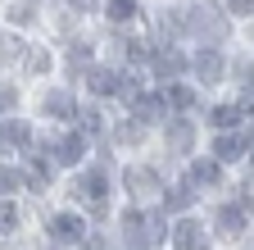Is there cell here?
<instances>
[{
  "instance_id": "26",
  "label": "cell",
  "mask_w": 254,
  "mask_h": 250,
  "mask_svg": "<svg viewBox=\"0 0 254 250\" xmlns=\"http://www.w3.org/2000/svg\"><path fill=\"white\" fill-rule=\"evenodd\" d=\"M9 18H18V23H27V18H32V5H18V9H9Z\"/></svg>"
},
{
  "instance_id": "2",
  "label": "cell",
  "mask_w": 254,
  "mask_h": 250,
  "mask_svg": "<svg viewBox=\"0 0 254 250\" xmlns=\"http://www.w3.org/2000/svg\"><path fill=\"white\" fill-rule=\"evenodd\" d=\"M150 64H154V78H159V82H168V78H177V73L190 64V59H186L177 46H159V50L150 55Z\"/></svg>"
},
{
  "instance_id": "16",
  "label": "cell",
  "mask_w": 254,
  "mask_h": 250,
  "mask_svg": "<svg viewBox=\"0 0 254 250\" xmlns=\"http://www.w3.org/2000/svg\"><path fill=\"white\" fill-rule=\"evenodd\" d=\"M127 186L141 191V196H154V191H159V177H154L150 168H132V173H127Z\"/></svg>"
},
{
  "instance_id": "20",
  "label": "cell",
  "mask_w": 254,
  "mask_h": 250,
  "mask_svg": "<svg viewBox=\"0 0 254 250\" xmlns=\"http://www.w3.org/2000/svg\"><path fill=\"white\" fill-rule=\"evenodd\" d=\"M114 23H127V18H132L136 14V0H109V9H105Z\"/></svg>"
},
{
  "instance_id": "10",
  "label": "cell",
  "mask_w": 254,
  "mask_h": 250,
  "mask_svg": "<svg viewBox=\"0 0 254 250\" xmlns=\"http://www.w3.org/2000/svg\"><path fill=\"white\" fill-rule=\"evenodd\" d=\"M164 237H168L164 214H141V250H145V246H159Z\"/></svg>"
},
{
  "instance_id": "27",
  "label": "cell",
  "mask_w": 254,
  "mask_h": 250,
  "mask_svg": "<svg viewBox=\"0 0 254 250\" xmlns=\"http://www.w3.org/2000/svg\"><path fill=\"white\" fill-rule=\"evenodd\" d=\"M14 100H18V96H14V91H9V86H0V109H9Z\"/></svg>"
},
{
  "instance_id": "19",
  "label": "cell",
  "mask_w": 254,
  "mask_h": 250,
  "mask_svg": "<svg viewBox=\"0 0 254 250\" xmlns=\"http://www.w3.org/2000/svg\"><path fill=\"white\" fill-rule=\"evenodd\" d=\"M164 100H168V105H177V109H190V105H195V91L182 86V82H173V86L164 91Z\"/></svg>"
},
{
  "instance_id": "7",
  "label": "cell",
  "mask_w": 254,
  "mask_h": 250,
  "mask_svg": "<svg viewBox=\"0 0 254 250\" xmlns=\"http://www.w3.org/2000/svg\"><path fill=\"white\" fill-rule=\"evenodd\" d=\"M32 141V128L23 118H9V123H0V150H23Z\"/></svg>"
},
{
  "instance_id": "5",
  "label": "cell",
  "mask_w": 254,
  "mask_h": 250,
  "mask_svg": "<svg viewBox=\"0 0 254 250\" xmlns=\"http://www.w3.org/2000/svg\"><path fill=\"white\" fill-rule=\"evenodd\" d=\"M213 223H218V232L227 237V241H236V237L245 232V209H241V205H222V209L213 214Z\"/></svg>"
},
{
  "instance_id": "21",
  "label": "cell",
  "mask_w": 254,
  "mask_h": 250,
  "mask_svg": "<svg viewBox=\"0 0 254 250\" xmlns=\"http://www.w3.org/2000/svg\"><path fill=\"white\" fill-rule=\"evenodd\" d=\"M164 205H168V209H186V205H190V191H186V186H168Z\"/></svg>"
},
{
  "instance_id": "13",
  "label": "cell",
  "mask_w": 254,
  "mask_h": 250,
  "mask_svg": "<svg viewBox=\"0 0 254 250\" xmlns=\"http://www.w3.org/2000/svg\"><path fill=\"white\" fill-rule=\"evenodd\" d=\"M132 114H136L141 123H154V118L168 114V100H164V96H141V100L132 105Z\"/></svg>"
},
{
  "instance_id": "8",
  "label": "cell",
  "mask_w": 254,
  "mask_h": 250,
  "mask_svg": "<svg viewBox=\"0 0 254 250\" xmlns=\"http://www.w3.org/2000/svg\"><path fill=\"white\" fill-rule=\"evenodd\" d=\"M213 155H218V160H241V155H245V132H222L218 141H213Z\"/></svg>"
},
{
  "instance_id": "25",
  "label": "cell",
  "mask_w": 254,
  "mask_h": 250,
  "mask_svg": "<svg viewBox=\"0 0 254 250\" xmlns=\"http://www.w3.org/2000/svg\"><path fill=\"white\" fill-rule=\"evenodd\" d=\"M232 14H254V0H227Z\"/></svg>"
},
{
  "instance_id": "11",
  "label": "cell",
  "mask_w": 254,
  "mask_h": 250,
  "mask_svg": "<svg viewBox=\"0 0 254 250\" xmlns=\"http://www.w3.org/2000/svg\"><path fill=\"white\" fill-rule=\"evenodd\" d=\"M168 146H173V155H186L190 146H195V123H186V118H177L173 128H168Z\"/></svg>"
},
{
  "instance_id": "28",
  "label": "cell",
  "mask_w": 254,
  "mask_h": 250,
  "mask_svg": "<svg viewBox=\"0 0 254 250\" xmlns=\"http://www.w3.org/2000/svg\"><path fill=\"white\" fill-rule=\"evenodd\" d=\"M73 9H95V0H68Z\"/></svg>"
},
{
  "instance_id": "23",
  "label": "cell",
  "mask_w": 254,
  "mask_h": 250,
  "mask_svg": "<svg viewBox=\"0 0 254 250\" xmlns=\"http://www.w3.org/2000/svg\"><path fill=\"white\" fill-rule=\"evenodd\" d=\"M18 182H23V177H18L14 168H0V196H5V191H14Z\"/></svg>"
},
{
  "instance_id": "12",
  "label": "cell",
  "mask_w": 254,
  "mask_h": 250,
  "mask_svg": "<svg viewBox=\"0 0 254 250\" xmlns=\"http://www.w3.org/2000/svg\"><path fill=\"white\" fill-rule=\"evenodd\" d=\"M173 241H177V250H204V232H200V223H177L173 228Z\"/></svg>"
},
{
  "instance_id": "1",
  "label": "cell",
  "mask_w": 254,
  "mask_h": 250,
  "mask_svg": "<svg viewBox=\"0 0 254 250\" xmlns=\"http://www.w3.org/2000/svg\"><path fill=\"white\" fill-rule=\"evenodd\" d=\"M173 23H177V27H190V32H209V37H222V32H227V23H222V14H218L213 5H200V9H182Z\"/></svg>"
},
{
  "instance_id": "4",
  "label": "cell",
  "mask_w": 254,
  "mask_h": 250,
  "mask_svg": "<svg viewBox=\"0 0 254 250\" xmlns=\"http://www.w3.org/2000/svg\"><path fill=\"white\" fill-rule=\"evenodd\" d=\"M190 69H195V78H200L204 86H213V82L222 78V69H227V64H222V55H218L213 46H204V50H195V59H190Z\"/></svg>"
},
{
  "instance_id": "18",
  "label": "cell",
  "mask_w": 254,
  "mask_h": 250,
  "mask_svg": "<svg viewBox=\"0 0 254 250\" xmlns=\"http://www.w3.org/2000/svg\"><path fill=\"white\" fill-rule=\"evenodd\" d=\"M222 173H218V164L213 160H195V164H190V182H204V186H213Z\"/></svg>"
},
{
  "instance_id": "22",
  "label": "cell",
  "mask_w": 254,
  "mask_h": 250,
  "mask_svg": "<svg viewBox=\"0 0 254 250\" xmlns=\"http://www.w3.org/2000/svg\"><path fill=\"white\" fill-rule=\"evenodd\" d=\"M14 228H18V209L9 200H0V232H14Z\"/></svg>"
},
{
  "instance_id": "24",
  "label": "cell",
  "mask_w": 254,
  "mask_h": 250,
  "mask_svg": "<svg viewBox=\"0 0 254 250\" xmlns=\"http://www.w3.org/2000/svg\"><path fill=\"white\" fill-rule=\"evenodd\" d=\"M141 132H145L141 123H127V128H118V137H123V141H141Z\"/></svg>"
},
{
  "instance_id": "9",
  "label": "cell",
  "mask_w": 254,
  "mask_h": 250,
  "mask_svg": "<svg viewBox=\"0 0 254 250\" xmlns=\"http://www.w3.org/2000/svg\"><path fill=\"white\" fill-rule=\"evenodd\" d=\"M55 155H59V164H77L82 155H86V132H68L55 146Z\"/></svg>"
},
{
  "instance_id": "3",
  "label": "cell",
  "mask_w": 254,
  "mask_h": 250,
  "mask_svg": "<svg viewBox=\"0 0 254 250\" xmlns=\"http://www.w3.org/2000/svg\"><path fill=\"white\" fill-rule=\"evenodd\" d=\"M73 196H77V200H91L95 214H105V173H100V168L82 173V177L73 182Z\"/></svg>"
},
{
  "instance_id": "14",
  "label": "cell",
  "mask_w": 254,
  "mask_h": 250,
  "mask_svg": "<svg viewBox=\"0 0 254 250\" xmlns=\"http://www.w3.org/2000/svg\"><path fill=\"white\" fill-rule=\"evenodd\" d=\"M245 109H250V100H241V105H218V109H213V128H222V132L232 128V132H236V123L245 118Z\"/></svg>"
},
{
  "instance_id": "6",
  "label": "cell",
  "mask_w": 254,
  "mask_h": 250,
  "mask_svg": "<svg viewBox=\"0 0 254 250\" xmlns=\"http://www.w3.org/2000/svg\"><path fill=\"white\" fill-rule=\"evenodd\" d=\"M50 232H55V241H82L86 237V223L77 214H55L50 218Z\"/></svg>"
},
{
  "instance_id": "17",
  "label": "cell",
  "mask_w": 254,
  "mask_h": 250,
  "mask_svg": "<svg viewBox=\"0 0 254 250\" xmlns=\"http://www.w3.org/2000/svg\"><path fill=\"white\" fill-rule=\"evenodd\" d=\"M86 82H91V91H100V96L118 91V73H109V69H91V73H86Z\"/></svg>"
},
{
  "instance_id": "15",
  "label": "cell",
  "mask_w": 254,
  "mask_h": 250,
  "mask_svg": "<svg viewBox=\"0 0 254 250\" xmlns=\"http://www.w3.org/2000/svg\"><path fill=\"white\" fill-rule=\"evenodd\" d=\"M46 114H55V118H73L77 105H73L68 91H50V96H46Z\"/></svg>"
}]
</instances>
